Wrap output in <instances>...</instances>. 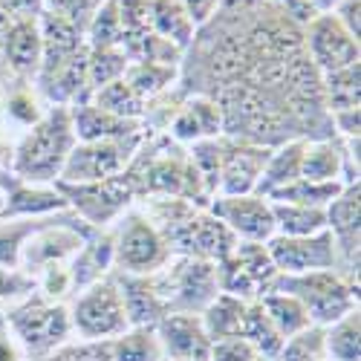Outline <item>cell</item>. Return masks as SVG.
I'll return each instance as SVG.
<instances>
[{
  "instance_id": "obj_17",
  "label": "cell",
  "mask_w": 361,
  "mask_h": 361,
  "mask_svg": "<svg viewBox=\"0 0 361 361\" xmlns=\"http://www.w3.org/2000/svg\"><path fill=\"white\" fill-rule=\"evenodd\" d=\"M73 113V130L78 142H104V139H130L136 136V122L116 118L96 104H81Z\"/></svg>"
},
{
  "instance_id": "obj_28",
  "label": "cell",
  "mask_w": 361,
  "mask_h": 361,
  "mask_svg": "<svg viewBox=\"0 0 361 361\" xmlns=\"http://www.w3.org/2000/svg\"><path fill=\"white\" fill-rule=\"evenodd\" d=\"M240 338H246L252 344V350H260L263 355H275L283 347L281 333L272 326V321H269V315L263 312L260 304H255L252 310H246L243 326H240Z\"/></svg>"
},
{
  "instance_id": "obj_22",
  "label": "cell",
  "mask_w": 361,
  "mask_h": 361,
  "mask_svg": "<svg viewBox=\"0 0 361 361\" xmlns=\"http://www.w3.org/2000/svg\"><path fill=\"white\" fill-rule=\"evenodd\" d=\"M84 38L90 49H116L122 47V18H118V0H102V6L87 18Z\"/></svg>"
},
{
  "instance_id": "obj_19",
  "label": "cell",
  "mask_w": 361,
  "mask_h": 361,
  "mask_svg": "<svg viewBox=\"0 0 361 361\" xmlns=\"http://www.w3.org/2000/svg\"><path fill=\"white\" fill-rule=\"evenodd\" d=\"M344 168V154L336 142L315 139L304 147V162H300V179L307 183H338Z\"/></svg>"
},
{
  "instance_id": "obj_26",
  "label": "cell",
  "mask_w": 361,
  "mask_h": 361,
  "mask_svg": "<svg viewBox=\"0 0 361 361\" xmlns=\"http://www.w3.org/2000/svg\"><path fill=\"white\" fill-rule=\"evenodd\" d=\"M93 104L99 110L116 116V118H128V122H136V118L145 113V102L133 93V87L125 78L110 81L102 90H96V102Z\"/></svg>"
},
{
  "instance_id": "obj_34",
  "label": "cell",
  "mask_w": 361,
  "mask_h": 361,
  "mask_svg": "<svg viewBox=\"0 0 361 361\" xmlns=\"http://www.w3.org/2000/svg\"><path fill=\"white\" fill-rule=\"evenodd\" d=\"M99 6H102V0H44V9L67 15L78 23H87V18L93 15Z\"/></svg>"
},
{
  "instance_id": "obj_24",
  "label": "cell",
  "mask_w": 361,
  "mask_h": 361,
  "mask_svg": "<svg viewBox=\"0 0 361 361\" xmlns=\"http://www.w3.org/2000/svg\"><path fill=\"white\" fill-rule=\"evenodd\" d=\"M361 67L350 64L344 70H336L329 75H321V99L329 104V110H355L358 107V90H361Z\"/></svg>"
},
{
  "instance_id": "obj_10",
  "label": "cell",
  "mask_w": 361,
  "mask_h": 361,
  "mask_svg": "<svg viewBox=\"0 0 361 361\" xmlns=\"http://www.w3.org/2000/svg\"><path fill=\"white\" fill-rule=\"evenodd\" d=\"M58 191H64L67 197H73V202L81 208V214L90 217L93 223H104L113 214H118L130 200V179L125 176H113V179H102V183H84L78 188H73L70 183H61Z\"/></svg>"
},
{
  "instance_id": "obj_12",
  "label": "cell",
  "mask_w": 361,
  "mask_h": 361,
  "mask_svg": "<svg viewBox=\"0 0 361 361\" xmlns=\"http://www.w3.org/2000/svg\"><path fill=\"white\" fill-rule=\"evenodd\" d=\"M162 344L173 361H208L212 358V341L205 329L191 315H171L159 326Z\"/></svg>"
},
{
  "instance_id": "obj_31",
  "label": "cell",
  "mask_w": 361,
  "mask_h": 361,
  "mask_svg": "<svg viewBox=\"0 0 361 361\" xmlns=\"http://www.w3.org/2000/svg\"><path fill=\"white\" fill-rule=\"evenodd\" d=\"M329 353L338 361H358V315L347 312L329 333Z\"/></svg>"
},
{
  "instance_id": "obj_39",
  "label": "cell",
  "mask_w": 361,
  "mask_h": 361,
  "mask_svg": "<svg viewBox=\"0 0 361 361\" xmlns=\"http://www.w3.org/2000/svg\"><path fill=\"white\" fill-rule=\"evenodd\" d=\"M179 4H183V9L191 15V20L197 26H202V23H208V20L217 15L223 0H179Z\"/></svg>"
},
{
  "instance_id": "obj_2",
  "label": "cell",
  "mask_w": 361,
  "mask_h": 361,
  "mask_svg": "<svg viewBox=\"0 0 361 361\" xmlns=\"http://www.w3.org/2000/svg\"><path fill=\"white\" fill-rule=\"evenodd\" d=\"M281 292L295 295L304 304L310 321H341L353 310L350 286H344L333 269L326 272H307V275H289L281 281Z\"/></svg>"
},
{
  "instance_id": "obj_14",
  "label": "cell",
  "mask_w": 361,
  "mask_h": 361,
  "mask_svg": "<svg viewBox=\"0 0 361 361\" xmlns=\"http://www.w3.org/2000/svg\"><path fill=\"white\" fill-rule=\"evenodd\" d=\"M223 130V113H220V104L212 102V99H191L183 110L176 113L173 125H171V133L179 139V142H202V139H214L217 133Z\"/></svg>"
},
{
  "instance_id": "obj_16",
  "label": "cell",
  "mask_w": 361,
  "mask_h": 361,
  "mask_svg": "<svg viewBox=\"0 0 361 361\" xmlns=\"http://www.w3.org/2000/svg\"><path fill=\"white\" fill-rule=\"evenodd\" d=\"M15 326H18L20 338L32 350H47L67 336V315L58 307L55 310L29 307L26 312L15 315Z\"/></svg>"
},
{
  "instance_id": "obj_38",
  "label": "cell",
  "mask_w": 361,
  "mask_h": 361,
  "mask_svg": "<svg viewBox=\"0 0 361 361\" xmlns=\"http://www.w3.org/2000/svg\"><path fill=\"white\" fill-rule=\"evenodd\" d=\"M0 12H4L9 20L38 18L44 12V0H0Z\"/></svg>"
},
{
  "instance_id": "obj_27",
  "label": "cell",
  "mask_w": 361,
  "mask_h": 361,
  "mask_svg": "<svg viewBox=\"0 0 361 361\" xmlns=\"http://www.w3.org/2000/svg\"><path fill=\"white\" fill-rule=\"evenodd\" d=\"M122 78L145 102V99H154L157 93H162V90L173 81V70H171V64H157V61H130Z\"/></svg>"
},
{
  "instance_id": "obj_15",
  "label": "cell",
  "mask_w": 361,
  "mask_h": 361,
  "mask_svg": "<svg viewBox=\"0 0 361 361\" xmlns=\"http://www.w3.org/2000/svg\"><path fill=\"white\" fill-rule=\"evenodd\" d=\"M150 9V32L168 41L176 49H188L197 35V23L183 9L179 0H147Z\"/></svg>"
},
{
  "instance_id": "obj_30",
  "label": "cell",
  "mask_w": 361,
  "mask_h": 361,
  "mask_svg": "<svg viewBox=\"0 0 361 361\" xmlns=\"http://www.w3.org/2000/svg\"><path fill=\"white\" fill-rule=\"evenodd\" d=\"M67 205V200L58 194V188L55 191H41V188H20V191H15L12 197H9V202H6V208H4V217H15V214H20V217H38V214H49V212H58V208H64Z\"/></svg>"
},
{
  "instance_id": "obj_21",
  "label": "cell",
  "mask_w": 361,
  "mask_h": 361,
  "mask_svg": "<svg viewBox=\"0 0 361 361\" xmlns=\"http://www.w3.org/2000/svg\"><path fill=\"white\" fill-rule=\"evenodd\" d=\"M243 315H246V307L240 304V298L217 295V298H212V304H208V310H205L202 329H205V336L214 338V341L234 338V336H240Z\"/></svg>"
},
{
  "instance_id": "obj_41",
  "label": "cell",
  "mask_w": 361,
  "mask_h": 361,
  "mask_svg": "<svg viewBox=\"0 0 361 361\" xmlns=\"http://www.w3.org/2000/svg\"><path fill=\"white\" fill-rule=\"evenodd\" d=\"M310 12H315V15H324V12H333L341 0H300Z\"/></svg>"
},
{
  "instance_id": "obj_32",
  "label": "cell",
  "mask_w": 361,
  "mask_h": 361,
  "mask_svg": "<svg viewBox=\"0 0 361 361\" xmlns=\"http://www.w3.org/2000/svg\"><path fill=\"white\" fill-rule=\"evenodd\" d=\"M116 361H159V347L150 333H136L116 344Z\"/></svg>"
},
{
  "instance_id": "obj_8",
  "label": "cell",
  "mask_w": 361,
  "mask_h": 361,
  "mask_svg": "<svg viewBox=\"0 0 361 361\" xmlns=\"http://www.w3.org/2000/svg\"><path fill=\"white\" fill-rule=\"evenodd\" d=\"M128 324L125 300L122 292L113 281H96L90 283V289L78 298L75 304V326L78 333L87 338L96 336H116L122 333Z\"/></svg>"
},
{
  "instance_id": "obj_13",
  "label": "cell",
  "mask_w": 361,
  "mask_h": 361,
  "mask_svg": "<svg viewBox=\"0 0 361 361\" xmlns=\"http://www.w3.org/2000/svg\"><path fill=\"white\" fill-rule=\"evenodd\" d=\"M4 52L12 70L18 73H35L41 67L44 58V44H41V29L38 18H18L9 20L6 32H4Z\"/></svg>"
},
{
  "instance_id": "obj_20",
  "label": "cell",
  "mask_w": 361,
  "mask_h": 361,
  "mask_svg": "<svg viewBox=\"0 0 361 361\" xmlns=\"http://www.w3.org/2000/svg\"><path fill=\"white\" fill-rule=\"evenodd\" d=\"M272 214H275V234L283 237H312L326 231V208L272 202Z\"/></svg>"
},
{
  "instance_id": "obj_7",
  "label": "cell",
  "mask_w": 361,
  "mask_h": 361,
  "mask_svg": "<svg viewBox=\"0 0 361 361\" xmlns=\"http://www.w3.org/2000/svg\"><path fill=\"white\" fill-rule=\"evenodd\" d=\"M212 212L237 240H246V243H269V240L275 237L272 202L260 194L217 197Z\"/></svg>"
},
{
  "instance_id": "obj_36",
  "label": "cell",
  "mask_w": 361,
  "mask_h": 361,
  "mask_svg": "<svg viewBox=\"0 0 361 361\" xmlns=\"http://www.w3.org/2000/svg\"><path fill=\"white\" fill-rule=\"evenodd\" d=\"M9 116L15 118V122L32 128L38 118H41V110H38V102L32 99V93H18L9 99Z\"/></svg>"
},
{
  "instance_id": "obj_35",
  "label": "cell",
  "mask_w": 361,
  "mask_h": 361,
  "mask_svg": "<svg viewBox=\"0 0 361 361\" xmlns=\"http://www.w3.org/2000/svg\"><path fill=\"white\" fill-rule=\"evenodd\" d=\"M208 361H255V350H252V344L246 338L234 336V338L217 341Z\"/></svg>"
},
{
  "instance_id": "obj_18",
  "label": "cell",
  "mask_w": 361,
  "mask_h": 361,
  "mask_svg": "<svg viewBox=\"0 0 361 361\" xmlns=\"http://www.w3.org/2000/svg\"><path fill=\"white\" fill-rule=\"evenodd\" d=\"M304 147H307V139H292L286 145H281L275 154H269L266 165H263V173H260V183H257V194L260 197H269L272 191L295 183L300 179V162H304Z\"/></svg>"
},
{
  "instance_id": "obj_4",
  "label": "cell",
  "mask_w": 361,
  "mask_h": 361,
  "mask_svg": "<svg viewBox=\"0 0 361 361\" xmlns=\"http://www.w3.org/2000/svg\"><path fill=\"white\" fill-rule=\"evenodd\" d=\"M304 47H307L310 64L315 67L318 75H329L350 64H358V41L336 20L333 12L315 15L307 23Z\"/></svg>"
},
{
  "instance_id": "obj_25",
  "label": "cell",
  "mask_w": 361,
  "mask_h": 361,
  "mask_svg": "<svg viewBox=\"0 0 361 361\" xmlns=\"http://www.w3.org/2000/svg\"><path fill=\"white\" fill-rule=\"evenodd\" d=\"M341 183H307V179H295V183L272 191L266 200L269 202H292V205H310V208H326L338 194Z\"/></svg>"
},
{
  "instance_id": "obj_3",
  "label": "cell",
  "mask_w": 361,
  "mask_h": 361,
  "mask_svg": "<svg viewBox=\"0 0 361 361\" xmlns=\"http://www.w3.org/2000/svg\"><path fill=\"white\" fill-rule=\"evenodd\" d=\"M130 147H133V136L104 139V142H75L61 171V179L70 185H84V183H102V179L122 176L130 159Z\"/></svg>"
},
{
  "instance_id": "obj_33",
  "label": "cell",
  "mask_w": 361,
  "mask_h": 361,
  "mask_svg": "<svg viewBox=\"0 0 361 361\" xmlns=\"http://www.w3.org/2000/svg\"><path fill=\"white\" fill-rule=\"evenodd\" d=\"M35 226H18V223H0V266H18L20 263V249L23 240L29 237Z\"/></svg>"
},
{
  "instance_id": "obj_5",
  "label": "cell",
  "mask_w": 361,
  "mask_h": 361,
  "mask_svg": "<svg viewBox=\"0 0 361 361\" xmlns=\"http://www.w3.org/2000/svg\"><path fill=\"white\" fill-rule=\"evenodd\" d=\"M266 252L272 257L275 269L283 275H307V272H326L338 260V249L333 234L321 231L312 237H283L275 234L266 243Z\"/></svg>"
},
{
  "instance_id": "obj_29",
  "label": "cell",
  "mask_w": 361,
  "mask_h": 361,
  "mask_svg": "<svg viewBox=\"0 0 361 361\" xmlns=\"http://www.w3.org/2000/svg\"><path fill=\"white\" fill-rule=\"evenodd\" d=\"M128 55L122 47L116 49H90L87 52V87L102 90L110 81H118L128 70Z\"/></svg>"
},
{
  "instance_id": "obj_11",
  "label": "cell",
  "mask_w": 361,
  "mask_h": 361,
  "mask_svg": "<svg viewBox=\"0 0 361 361\" xmlns=\"http://www.w3.org/2000/svg\"><path fill=\"white\" fill-rule=\"evenodd\" d=\"M81 234L67 226H52V228H32L29 237L23 240L20 260L26 266H55L73 252H81Z\"/></svg>"
},
{
  "instance_id": "obj_6",
  "label": "cell",
  "mask_w": 361,
  "mask_h": 361,
  "mask_svg": "<svg viewBox=\"0 0 361 361\" xmlns=\"http://www.w3.org/2000/svg\"><path fill=\"white\" fill-rule=\"evenodd\" d=\"M113 257L118 266L130 275H145L154 272L168 260V243L165 237L150 226L145 217H128L118 226V234L113 240Z\"/></svg>"
},
{
  "instance_id": "obj_37",
  "label": "cell",
  "mask_w": 361,
  "mask_h": 361,
  "mask_svg": "<svg viewBox=\"0 0 361 361\" xmlns=\"http://www.w3.org/2000/svg\"><path fill=\"white\" fill-rule=\"evenodd\" d=\"M333 15H336V20L347 29V32L358 41V23H361V0H341V4L333 9Z\"/></svg>"
},
{
  "instance_id": "obj_23",
  "label": "cell",
  "mask_w": 361,
  "mask_h": 361,
  "mask_svg": "<svg viewBox=\"0 0 361 361\" xmlns=\"http://www.w3.org/2000/svg\"><path fill=\"white\" fill-rule=\"evenodd\" d=\"M263 312L269 315V321H272V326L281 333V338H289L295 333H304V329L310 326V315L304 310V304L289 295V292H281V295H266L260 300Z\"/></svg>"
},
{
  "instance_id": "obj_9",
  "label": "cell",
  "mask_w": 361,
  "mask_h": 361,
  "mask_svg": "<svg viewBox=\"0 0 361 361\" xmlns=\"http://www.w3.org/2000/svg\"><path fill=\"white\" fill-rule=\"evenodd\" d=\"M272 150L260 145H223V159H220V176H217V191L220 197H240V194H255L263 165Z\"/></svg>"
},
{
  "instance_id": "obj_1",
  "label": "cell",
  "mask_w": 361,
  "mask_h": 361,
  "mask_svg": "<svg viewBox=\"0 0 361 361\" xmlns=\"http://www.w3.org/2000/svg\"><path fill=\"white\" fill-rule=\"evenodd\" d=\"M75 142L73 113L64 104L52 107L20 139L15 150V173L29 183H49V179L61 176Z\"/></svg>"
},
{
  "instance_id": "obj_40",
  "label": "cell",
  "mask_w": 361,
  "mask_h": 361,
  "mask_svg": "<svg viewBox=\"0 0 361 361\" xmlns=\"http://www.w3.org/2000/svg\"><path fill=\"white\" fill-rule=\"evenodd\" d=\"M333 118L347 139H358V107L355 110H338V113H333Z\"/></svg>"
}]
</instances>
